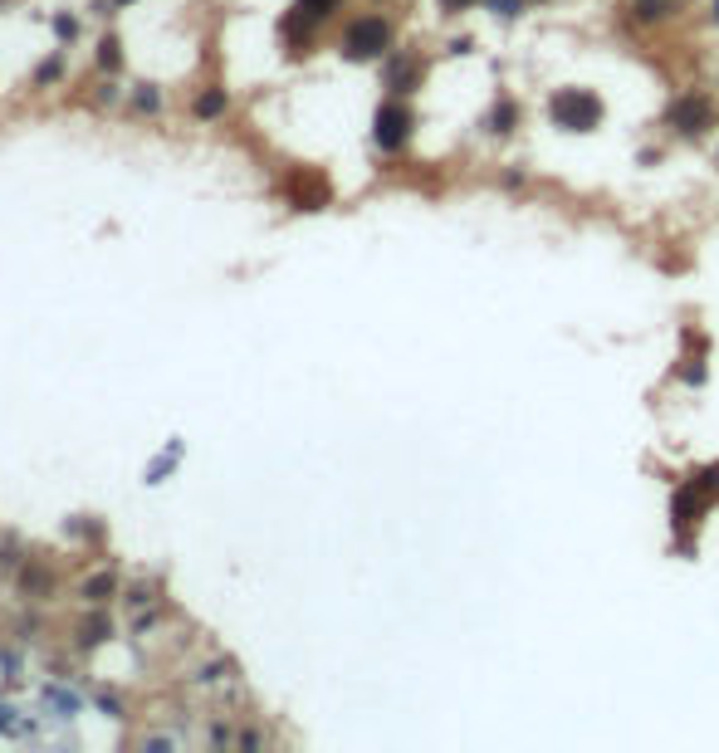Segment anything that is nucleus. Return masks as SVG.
Instances as JSON below:
<instances>
[{"label": "nucleus", "mask_w": 719, "mask_h": 753, "mask_svg": "<svg viewBox=\"0 0 719 753\" xmlns=\"http://www.w3.org/2000/svg\"><path fill=\"white\" fill-rule=\"evenodd\" d=\"M514 118H519V113H514V103H499L495 113H489V127H495V133H509Z\"/></svg>", "instance_id": "nucleus-13"}, {"label": "nucleus", "mask_w": 719, "mask_h": 753, "mask_svg": "<svg viewBox=\"0 0 719 753\" xmlns=\"http://www.w3.org/2000/svg\"><path fill=\"white\" fill-rule=\"evenodd\" d=\"M421 74H426L421 59H392V64H387V83H392L397 93H412L416 83H421Z\"/></svg>", "instance_id": "nucleus-6"}, {"label": "nucleus", "mask_w": 719, "mask_h": 753, "mask_svg": "<svg viewBox=\"0 0 719 753\" xmlns=\"http://www.w3.org/2000/svg\"><path fill=\"white\" fill-rule=\"evenodd\" d=\"M700 504H705L700 485H686L676 499H670V513H676V523H695V513H700Z\"/></svg>", "instance_id": "nucleus-7"}, {"label": "nucleus", "mask_w": 719, "mask_h": 753, "mask_svg": "<svg viewBox=\"0 0 719 753\" xmlns=\"http://www.w3.org/2000/svg\"><path fill=\"white\" fill-rule=\"evenodd\" d=\"M392 20H382V15H363V20H353L343 34V54L347 59H382L392 50Z\"/></svg>", "instance_id": "nucleus-2"}, {"label": "nucleus", "mask_w": 719, "mask_h": 753, "mask_svg": "<svg viewBox=\"0 0 719 753\" xmlns=\"http://www.w3.org/2000/svg\"><path fill=\"white\" fill-rule=\"evenodd\" d=\"M137 108H142V113H157V108H162V93H157V89H137Z\"/></svg>", "instance_id": "nucleus-15"}, {"label": "nucleus", "mask_w": 719, "mask_h": 753, "mask_svg": "<svg viewBox=\"0 0 719 753\" xmlns=\"http://www.w3.org/2000/svg\"><path fill=\"white\" fill-rule=\"evenodd\" d=\"M700 494H719V465H710V470H700Z\"/></svg>", "instance_id": "nucleus-14"}, {"label": "nucleus", "mask_w": 719, "mask_h": 753, "mask_svg": "<svg viewBox=\"0 0 719 753\" xmlns=\"http://www.w3.org/2000/svg\"><path fill=\"white\" fill-rule=\"evenodd\" d=\"M470 0H440V10H465Z\"/></svg>", "instance_id": "nucleus-18"}, {"label": "nucleus", "mask_w": 719, "mask_h": 753, "mask_svg": "<svg viewBox=\"0 0 719 753\" xmlns=\"http://www.w3.org/2000/svg\"><path fill=\"white\" fill-rule=\"evenodd\" d=\"M54 34H59V40H74V34H79V25H74V20H69V15H59V20H54Z\"/></svg>", "instance_id": "nucleus-16"}, {"label": "nucleus", "mask_w": 719, "mask_h": 753, "mask_svg": "<svg viewBox=\"0 0 719 753\" xmlns=\"http://www.w3.org/2000/svg\"><path fill=\"white\" fill-rule=\"evenodd\" d=\"M338 5H343V0H298V10H304V15H314V20H328Z\"/></svg>", "instance_id": "nucleus-12"}, {"label": "nucleus", "mask_w": 719, "mask_h": 753, "mask_svg": "<svg viewBox=\"0 0 719 753\" xmlns=\"http://www.w3.org/2000/svg\"><path fill=\"white\" fill-rule=\"evenodd\" d=\"M670 123L680 127V133H705V127H710V103L700 99V93H690V99H680L676 108H670Z\"/></svg>", "instance_id": "nucleus-5"}, {"label": "nucleus", "mask_w": 719, "mask_h": 753, "mask_svg": "<svg viewBox=\"0 0 719 753\" xmlns=\"http://www.w3.org/2000/svg\"><path fill=\"white\" fill-rule=\"evenodd\" d=\"M328 182H323V176H314V172H304V176H289V201L298 211H323L328 206Z\"/></svg>", "instance_id": "nucleus-4"}, {"label": "nucleus", "mask_w": 719, "mask_h": 753, "mask_svg": "<svg viewBox=\"0 0 719 753\" xmlns=\"http://www.w3.org/2000/svg\"><path fill=\"white\" fill-rule=\"evenodd\" d=\"M489 5H495V15H514V10H519V0H489Z\"/></svg>", "instance_id": "nucleus-17"}, {"label": "nucleus", "mask_w": 719, "mask_h": 753, "mask_svg": "<svg viewBox=\"0 0 719 753\" xmlns=\"http://www.w3.org/2000/svg\"><path fill=\"white\" fill-rule=\"evenodd\" d=\"M99 64H103V69H118V64H123V44H118L113 34L99 44Z\"/></svg>", "instance_id": "nucleus-11"}, {"label": "nucleus", "mask_w": 719, "mask_h": 753, "mask_svg": "<svg viewBox=\"0 0 719 753\" xmlns=\"http://www.w3.org/2000/svg\"><path fill=\"white\" fill-rule=\"evenodd\" d=\"M412 123H416V118H412V108H406V103H397V99L382 103L377 108V147L382 152H402L406 137H412Z\"/></svg>", "instance_id": "nucleus-3"}, {"label": "nucleus", "mask_w": 719, "mask_h": 753, "mask_svg": "<svg viewBox=\"0 0 719 753\" xmlns=\"http://www.w3.org/2000/svg\"><path fill=\"white\" fill-rule=\"evenodd\" d=\"M553 123L568 127V133H592L602 123V103L587 89H558L553 93Z\"/></svg>", "instance_id": "nucleus-1"}, {"label": "nucleus", "mask_w": 719, "mask_h": 753, "mask_svg": "<svg viewBox=\"0 0 719 753\" xmlns=\"http://www.w3.org/2000/svg\"><path fill=\"white\" fill-rule=\"evenodd\" d=\"M225 103H231V99H225V89H206V93H196V103H191V108H196L201 123H211V118L225 113Z\"/></svg>", "instance_id": "nucleus-8"}, {"label": "nucleus", "mask_w": 719, "mask_h": 753, "mask_svg": "<svg viewBox=\"0 0 719 753\" xmlns=\"http://www.w3.org/2000/svg\"><path fill=\"white\" fill-rule=\"evenodd\" d=\"M714 20H719V0H714Z\"/></svg>", "instance_id": "nucleus-19"}, {"label": "nucleus", "mask_w": 719, "mask_h": 753, "mask_svg": "<svg viewBox=\"0 0 719 753\" xmlns=\"http://www.w3.org/2000/svg\"><path fill=\"white\" fill-rule=\"evenodd\" d=\"M108 636H113V621H108V617H89V621H83V645H99V641H108Z\"/></svg>", "instance_id": "nucleus-10"}, {"label": "nucleus", "mask_w": 719, "mask_h": 753, "mask_svg": "<svg viewBox=\"0 0 719 753\" xmlns=\"http://www.w3.org/2000/svg\"><path fill=\"white\" fill-rule=\"evenodd\" d=\"M113 592H118V578H113V572H99V578L83 582V597H89V602H99V607H103Z\"/></svg>", "instance_id": "nucleus-9"}]
</instances>
